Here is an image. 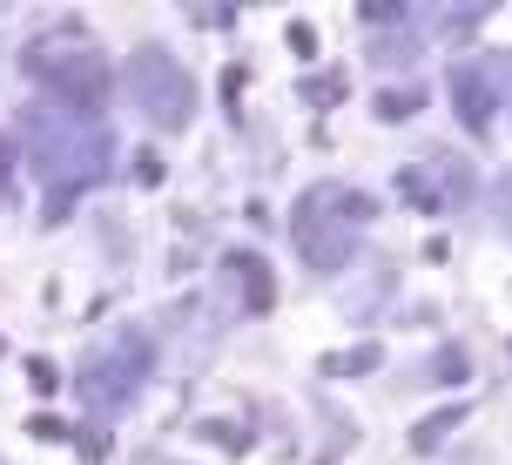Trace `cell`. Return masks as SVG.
Listing matches in <instances>:
<instances>
[{"instance_id": "obj_1", "label": "cell", "mask_w": 512, "mask_h": 465, "mask_svg": "<svg viewBox=\"0 0 512 465\" xmlns=\"http://www.w3.org/2000/svg\"><path fill=\"white\" fill-rule=\"evenodd\" d=\"M108 129L102 115H81V108H27V155L41 162L48 182H88L108 162Z\"/></svg>"}, {"instance_id": "obj_2", "label": "cell", "mask_w": 512, "mask_h": 465, "mask_svg": "<svg viewBox=\"0 0 512 465\" xmlns=\"http://www.w3.org/2000/svg\"><path fill=\"white\" fill-rule=\"evenodd\" d=\"M364 216H371V203H364L358 189H337V182L310 189L304 203H297V223H290L310 270H337V263L351 257V236L364 230Z\"/></svg>"}, {"instance_id": "obj_3", "label": "cell", "mask_w": 512, "mask_h": 465, "mask_svg": "<svg viewBox=\"0 0 512 465\" xmlns=\"http://www.w3.org/2000/svg\"><path fill=\"white\" fill-rule=\"evenodd\" d=\"M128 88H135V108L149 115L155 129H182L189 122V108H196V81H189V68H182L169 48H135V61H128Z\"/></svg>"}, {"instance_id": "obj_4", "label": "cell", "mask_w": 512, "mask_h": 465, "mask_svg": "<svg viewBox=\"0 0 512 465\" xmlns=\"http://www.w3.org/2000/svg\"><path fill=\"white\" fill-rule=\"evenodd\" d=\"M149 364H155V344H149L142 331L108 337L102 351L88 358V371H81V398H88L95 412H122L128 398L142 391V378H149Z\"/></svg>"}, {"instance_id": "obj_5", "label": "cell", "mask_w": 512, "mask_h": 465, "mask_svg": "<svg viewBox=\"0 0 512 465\" xmlns=\"http://www.w3.org/2000/svg\"><path fill=\"white\" fill-rule=\"evenodd\" d=\"M27 75L48 81L54 102L81 108V115H95L108 102V61L95 48H54V41H41V48L27 54Z\"/></svg>"}, {"instance_id": "obj_6", "label": "cell", "mask_w": 512, "mask_h": 465, "mask_svg": "<svg viewBox=\"0 0 512 465\" xmlns=\"http://www.w3.org/2000/svg\"><path fill=\"white\" fill-rule=\"evenodd\" d=\"M230 277H236V290H243V304H250V310H270L277 284H270V270H263V257H250V250H236V257H230Z\"/></svg>"}, {"instance_id": "obj_7", "label": "cell", "mask_w": 512, "mask_h": 465, "mask_svg": "<svg viewBox=\"0 0 512 465\" xmlns=\"http://www.w3.org/2000/svg\"><path fill=\"white\" fill-rule=\"evenodd\" d=\"M452 95L465 102V122H472V129L492 122V95H486V75H479V68H452Z\"/></svg>"}, {"instance_id": "obj_8", "label": "cell", "mask_w": 512, "mask_h": 465, "mask_svg": "<svg viewBox=\"0 0 512 465\" xmlns=\"http://www.w3.org/2000/svg\"><path fill=\"white\" fill-rule=\"evenodd\" d=\"M378 364V344H364V351H351V358H331L324 371H371Z\"/></svg>"}, {"instance_id": "obj_9", "label": "cell", "mask_w": 512, "mask_h": 465, "mask_svg": "<svg viewBox=\"0 0 512 465\" xmlns=\"http://www.w3.org/2000/svg\"><path fill=\"white\" fill-rule=\"evenodd\" d=\"M411 108H418V95L405 88V95H384V102H378V115H391V122H398V115H411Z\"/></svg>"}, {"instance_id": "obj_10", "label": "cell", "mask_w": 512, "mask_h": 465, "mask_svg": "<svg viewBox=\"0 0 512 465\" xmlns=\"http://www.w3.org/2000/svg\"><path fill=\"white\" fill-rule=\"evenodd\" d=\"M27 378H34V391H54V364L34 358V364H27Z\"/></svg>"}, {"instance_id": "obj_11", "label": "cell", "mask_w": 512, "mask_h": 465, "mask_svg": "<svg viewBox=\"0 0 512 465\" xmlns=\"http://www.w3.org/2000/svg\"><path fill=\"white\" fill-rule=\"evenodd\" d=\"M135 465H176V459H162V452H142V459H135Z\"/></svg>"}]
</instances>
